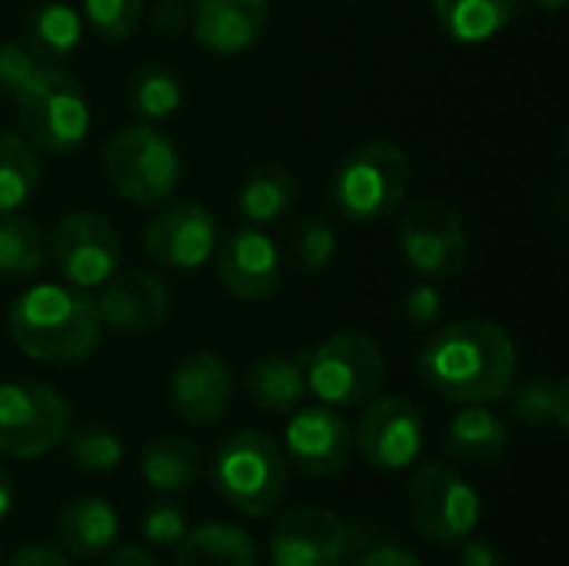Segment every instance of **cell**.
I'll list each match as a JSON object with an SVG mask.
<instances>
[{
  "mask_svg": "<svg viewBox=\"0 0 569 566\" xmlns=\"http://www.w3.org/2000/svg\"><path fill=\"white\" fill-rule=\"evenodd\" d=\"M233 370L213 350L187 354L170 374V400L183 424L213 427L233 400Z\"/></svg>",
  "mask_w": 569,
  "mask_h": 566,
  "instance_id": "17",
  "label": "cell"
},
{
  "mask_svg": "<svg viewBox=\"0 0 569 566\" xmlns=\"http://www.w3.org/2000/svg\"><path fill=\"white\" fill-rule=\"evenodd\" d=\"M520 0H433V17L453 43H487L510 27Z\"/></svg>",
  "mask_w": 569,
  "mask_h": 566,
  "instance_id": "25",
  "label": "cell"
},
{
  "mask_svg": "<svg viewBox=\"0 0 569 566\" xmlns=\"http://www.w3.org/2000/svg\"><path fill=\"white\" fill-rule=\"evenodd\" d=\"M410 190V160L390 140L353 147L330 177V203L350 224H377L390 217Z\"/></svg>",
  "mask_w": 569,
  "mask_h": 566,
  "instance_id": "4",
  "label": "cell"
},
{
  "mask_svg": "<svg viewBox=\"0 0 569 566\" xmlns=\"http://www.w3.org/2000/svg\"><path fill=\"white\" fill-rule=\"evenodd\" d=\"M293 264L300 274H320L337 257V227L327 214H307L293 227Z\"/></svg>",
  "mask_w": 569,
  "mask_h": 566,
  "instance_id": "33",
  "label": "cell"
},
{
  "mask_svg": "<svg viewBox=\"0 0 569 566\" xmlns=\"http://www.w3.org/2000/svg\"><path fill=\"white\" fill-rule=\"evenodd\" d=\"M47 264V234L23 210L0 214V277H30Z\"/></svg>",
  "mask_w": 569,
  "mask_h": 566,
  "instance_id": "28",
  "label": "cell"
},
{
  "mask_svg": "<svg viewBox=\"0 0 569 566\" xmlns=\"http://www.w3.org/2000/svg\"><path fill=\"white\" fill-rule=\"evenodd\" d=\"M520 3H530V7H537V10H547V13H557V10H563L569 0H520Z\"/></svg>",
  "mask_w": 569,
  "mask_h": 566,
  "instance_id": "44",
  "label": "cell"
},
{
  "mask_svg": "<svg viewBox=\"0 0 569 566\" xmlns=\"http://www.w3.org/2000/svg\"><path fill=\"white\" fill-rule=\"evenodd\" d=\"M10 510H13V480H10V474L0 467V520H3Z\"/></svg>",
  "mask_w": 569,
  "mask_h": 566,
  "instance_id": "43",
  "label": "cell"
},
{
  "mask_svg": "<svg viewBox=\"0 0 569 566\" xmlns=\"http://www.w3.org/2000/svg\"><path fill=\"white\" fill-rule=\"evenodd\" d=\"M100 566H160L147 550H140V547H110L107 550V560Z\"/></svg>",
  "mask_w": 569,
  "mask_h": 566,
  "instance_id": "42",
  "label": "cell"
},
{
  "mask_svg": "<svg viewBox=\"0 0 569 566\" xmlns=\"http://www.w3.org/2000/svg\"><path fill=\"white\" fill-rule=\"evenodd\" d=\"M417 370L450 404H497L513 390L517 344L493 320H457L427 340Z\"/></svg>",
  "mask_w": 569,
  "mask_h": 566,
  "instance_id": "1",
  "label": "cell"
},
{
  "mask_svg": "<svg viewBox=\"0 0 569 566\" xmlns=\"http://www.w3.org/2000/svg\"><path fill=\"white\" fill-rule=\"evenodd\" d=\"M100 163H103V177L107 183L137 207H157L167 203L183 177V163H180V150L177 143L143 123H130L120 127L100 150Z\"/></svg>",
  "mask_w": 569,
  "mask_h": 566,
  "instance_id": "5",
  "label": "cell"
},
{
  "mask_svg": "<svg viewBox=\"0 0 569 566\" xmlns=\"http://www.w3.org/2000/svg\"><path fill=\"white\" fill-rule=\"evenodd\" d=\"M177 566H257V540L233 524H203L177 544Z\"/></svg>",
  "mask_w": 569,
  "mask_h": 566,
  "instance_id": "26",
  "label": "cell"
},
{
  "mask_svg": "<svg viewBox=\"0 0 569 566\" xmlns=\"http://www.w3.org/2000/svg\"><path fill=\"white\" fill-rule=\"evenodd\" d=\"M150 27L160 37H180L190 30V7L183 0H157L150 10Z\"/></svg>",
  "mask_w": 569,
  "mask_h": 566,
  "instance_id": "38",
  "label": "cell"
},
{
  "mask_svg": "<svg viewBox=\"0 0 569 566\" xmlns=\"http://www.w3.org/2000/svg\"><path fill=\"white\" fill-rule=\"evenodd\" d=\"M17 120L33 150L73 153L90 133V100L80 80L63 67H37L13 97Z\"/></svg>",
  "mask_w": 569,
  "mask_h": 566,
  "instance_id": "6",
  "label": "cell"
},
{
  "mask_svg": "<svg viewBox=\"0 0 569 566\" xmlns=\"http://www.w3.org/2000/svg\"><path fill=\"white\" fill-rule=\"evenodd\" d=\"M210 484L217 497L237 514L267 517L287 497V457L270 434L237 430L217 447L210 460Z\"/></svg>",
  "mask_w": 569,
  "mask_h": 566,
  "instance_id": "3",
  "label": "cell"
},
{
  "mask_svg": "<svg viewBox=\"0 0 569 566\" xmlns=\"http://www.w3.org/2000/svg\"><path fill=\"white\" fill-rule=\"evenodd\" d=\"M270 20V0H193L190 33L200 47L220 57L250 50Z\"/></svg>",
  "mask_w": 569,
  "mask_h": 566,
  "instance_id": "19",
  "label": "cell"
},
{
  "mask_svg": "<svg viewBox=\"0 0 569 566\" xmlns=\"http://www.w3.org/2000/svg\"><path fill=\"white\" fill-rule=\"evenodd\" d=\"M117 534H120V514L100 497L73 500L70 507H63L57 520L60 550L70 557H100L117 544Z\"/></svg>",
  "mask_w": 569,
  "mask_h": 566,
  "instance_id": "24",
  "label": "cell"
},
{
  "mask_svg": "<svg viewBox=\"0 0 569 566\" xmlns=\"http://www.w3.org/2000/svg\"><path fill=\"white\" fill-rule=\"evenodd\" d=\"M140 17H143V0H83V20L107 43L127 40L137 30Z\"/></svg>",
  "mask_w": 569,
  "mask_h": 566,
  "instance_id": "34",
  "label": "cell"
},
{
  "mask_svg": "<svg viewBox=\"0 0 569 566\" xmlns=\"http://www.w3.org/2000/svg\"><path fill=\"white\" fill-rule=\"evenodd\" d=\"M140 240L153 267L173 274H193L217 254L220 227L203 203H163L143 224Z\"/></svg>",
  "mask_w": 569,
  "mask_h": 566,
  "instance_id": "13",
  "label": "cell"
},
{
  "mask_svg": "<svg viewBox=\"0 0 569 566\" xmlns=\"http://www.w3.org/2000/svg\"><path fill=\"white\" fill-rule=\"evenodd\" d=\"M407 517L423 540L453 547L477 530L480 497L460 470L447 464H423L413 470L407 487Z\"/></svg>",
  "mask_w": 569,
  "mask_h": 566,
  "instance_id": "9",
  "label": "cell"
},
{
  "mask_svg": "<svg viewBox=\"0 0 569 566\" xmlns=\"http://www.w3.org/2000/svg\"><path fill=\"white\" fill-rule=\"evenodd\" d=\"M350 430H353V450L363 457V464L383 474L413 467L427 437L420 407L400 394L370 397L363 404V414L357 417V427Z\"/></svg>",
  "mask_w": 569,
  "mask_h": 566,
  "instance_id": "12",
  "label": "cell"
},
{
  "mask_svg": "<svg viewBox=\"0 0 569 566\" xmlns=\"http://www.w3.org/2000/svg\"><path fill=\"white\" fill-rule=\"evenodd\" d=\"M63 444L73 467L83 474H110L123 460V440L103 424H83L77 430H67Z\"/></svg>",
  "mask_w": 569,
  "mask_h": 566,
  "instance_id": "32",
  "label": "cell"
},
{
  "mask_svg": "<svg viewBox=\"0 0 569 566\" xmlns=\"http://www.w3.org/2000/svg\"><path fill=\"white\" fill-rule=\"evenodd\" d=\"M127 100H130V110L140 120H167V117H173L180 110L183 87H180V77L170 67L147 63L140 70H133V77L127 83Z\"/></svg>",
  "mask_w": 569,
  "mask_h": 566,
  "instance_id": "30",
  "label": "cell"
},
{
  "mask_svg": "<svg viewBox=\"0 0 569 566\" xmlns=\"http://www.w3.org/2000/svg\"><path fill=\"white\" fill-rule=\"evenodd\" d=\"M40 187V160L27 137L0 130V214L20 210Z\"/></svg>",
  "mask_w": 569,
  "mask_h": 566,
  "instance_id": "29",
  "label": "cell"
},
{
  "mask_svg": "<svg viewBox=\"0 0 569 566\" xmlns=\"http://www.w3.org/2000/svg\"><path fill=\"white\" fill-rule=\"evenodd\" d=\"M243 390L250 404L263 414H293L307 397V377L300 357H260L243 374Z\"/></svg>",
  "mask_w": 569,
  "mask_h": 566,
  "instance_id": "23",
  "label": "cell"
},
{
  "mask_svg": "<svg viewBox=\"0 0 569 566\" xmlns=\"http://www.w3.org/2000/svg\"><path fill=\"white\" fill-rule=\"evenodd\" d=\"M457 566H500V554L483 540H460Z\"/></svg>",
  "mask_w": 569,
  "mask_h": 566,
  "instance_id": "41",
  "label": "cell"
},
{
  "mask_svg": "<svg viewBox=\"0 0 569 566\" xmlns=\"http://www.w3.org/2000/svg\"><path fill=\"white\" fill-rule=\"evenodd\" d=\"M510 397V394H507ZM510 410L517 420H523L527 427H569V384L560 380H547V377H533L523 387H517V394L510 397Z\"/></svg>",
  "mask_w": 569,
  "mask_h": 566,
  "instance_id": "31",
  "label": "cell"
},
{
  "mask_svg": "<svg viewBox=\"0 0 569 566\" xmlns=\"http://www.w3.org/2000/svg\"><path fill=\"white\" fill-rule=\"evenodd\" d=\"M400 314H403V320H410L413 327H430V324H437L440 314H443V294H440V287L430 284V280L413 284V287L403 290V297H400Z\"/></svg>",
  "mask_w": 569,
  "mask_h": 566,
  "instance_id": "36",
  "label": "cell"
},
{
  "mask_svg": "<svg viewBox=\"0 0 569 566\" xmlns=\"http://www.w3.org/2000/svg\"><path fill=\"white\" fill-rule=\"evenodd\" d=\"M7 330L23 357L53 367L87 360L103 337L97 300L70 284L23 290L7 310Z\"/></svg>",
  "mask_w": 569,
  "mask_h": 566,
  "instance_id": "2",
  "label": "cell"
},
{
  "mask_svg": "<svg viewBox=\"0 0 569 566\" xmlns=\"http://www.w3.org/2000/svg\"><path fill=\"white\" fill-rule=\"evenodd\" d=\"M300 360L307 394H313L323 407L333 410L363 407L370 397H377L387 374L383 350L377 347V340L357 330L327 337L313 350L300 354Z\"/></svg>",
  "mask_w": 569,
  "mask_h": 566,
  "instance_id": "7",
  "label": "cell"
},
{
  "mask_svg": "<svg viewBox=\"0 0 569 566\" xmlns=\"http://www.w3.org/2000/svg\"><path fill=\"white\" fill-rule=\"evenodd\" d=\"M200 450L187 437H157L140 454V477L157 494L187 490L200 477Z\"/></svg>",
  "mask_w": 569,
  "mask_h": 566,
  "instance_id": "27",
  "label": "cell"
},
{
  "mask_svg": "<svg viewBox=\"0 0 569 566\" xmlns=\"http://www.w3.org/2000/svg\"><path fill=\"white\" fill-rule=\"evenodd\" d=\"M347 566H423L410 550H403V547H373V550H367V554H360V557H353Z\"/></svg>",
  "mask_w": 569,
  "mask_h": 566,
  "instance_id": "39",
  "label": "cell"
},
{
  "mask_svg": "<svg viewBox=\"0 0 569 566\" xmlns=\"http://www.w3.org/2000/svg\"><path fill=\"white\" fill-rule=\"evenodd\" d=\"M167 310H170V290L150 270L130 267V270L113 274L107 284H100V297H97L100 324L120 334L157 330Z\"/></svg>",
  "mask_w": 569,
  "mask_h": 566,
  "instance_id": "18",
  "label": "cell"
},
{
  "mask_svg": "<svg viewBox=\"0 0 569 566\" xmlns=\"http://www.w3.org/2000/svg\"><path fill=\"white\" fill-rule=\"evenodd\" d=\"M400 257L423 280H447L467 267L470 237L460 214L443 200H417L397 227Z\"/></svg>",
  "mask_w": 569,
  "mask_h": 566,
  "instance_id": "10",
  "label": "cell"
},
{
  "mask_svg": "<svg viewBox=\"0 0 569 566\" xmlns=\"http://www.w3.org/2000/svg\"><path fill=\"white\" fill-rule=\"evenodd\" d=\"M283 450L300 474L337 477L353 457V430L333 407H297L283 430Z\"/></svg>",
  "mask_w": 569,
  "mask_h": 566,
  "instance_id": "16",
  "label": "cell"
},
{
  "mask_svg": "<svg viewBox=\"0 0 569 566\" xmlns=\"http://www.w3.org/2000/svg\"><path fill=\"white\" fill-rule=\"evenodd\" d=\"M353 547V534L340 514L327 507H293L270 530L273 566H340Z\"/></svg>",
  "mask_w": 569,
  "mask_h": 566,
  "instance_id": "14",
  "label": "cell"
},
{
  "mask_svg": "<svg viewBox=\"0 0 569 566\" xmlns=\"http://www.w3.org/2000/svg\"><path fill=\"white\" fill-rule=\"evenodd\" d=\"M120 234L97 210L63 214L47 237V257L53 260L57 274L77 290H93L107 284L120 267Z\"/></svg>",
  "mask_w": 569,
  "mask_h": 566,
  "instance_id": "11",
  "label": "cell"
},
{
  "mask_svg": "<svg viewBox=\"0 0 569 566\" xmlns=\"http://www.w3.org/2000/svg\"><path fill=\"white\" fill-rule=\"evenodd\" d=\"M73 424L70 400L50 384H0V454L10 460H37L57 450Z\"/></svg>",
  "mask_w": 569,
  "mask_h": 566,
  "instance_id": "8",
  "label": "cell"
},
{
  "mask_svg": "<svg viewBox=\"0 0 569 566\" xmlns=\"http://www.w3.org/2000/svg\"><path fill=\"white\" fill-rule=\"evenodd\" d=\"M83 40V17L63 0H43L30 10L23 47L43 67H63Z\"/></svg>",
  "mask_w": 569,
  "mask_h": 566,
  "instance_id": "21",
  "label": "cell"
},
{
  "mask_svg": "<svg viewBox=\"0 0 569 566\" xmlns=\"http://www.w3.org/2000/svg\"><path fill=\"white\" fill-rule=\"evenodd\" d=\"M507 444H510L507 424L493 410H487V404H463L443 434L447 454L467 467L497 464L507 454Z\"/></svg>",
  "mask_w": 569,
  "mask_h": 566,
  "instance_id": "20",
  "label": "cell"
},
{
  "mask_svg": "<svg viewBox=\"0 0 569 566\" xmlns=\"http://www.w3.org/2000/svg\"><path fill=\"white\" fill-rule=\"evenodd\" d=\"M40 63L30 57V50L23 43H13V40H3L0 43V93L7 97H17L27 80L33 77Z\"/></svg>",
  "mask_w": 569,
  "mask_h": 566,
  "instance_id": "37",
  "label": "cell"
},
{
  "mask_svg": "<svg viewBox=\"0 0 569 566\" xmlns=\"http://www.w3.org/2000/svg\"><path fill=\"white\" fill-rule=\"evenodd\" d=\"M140 530H143V537H147L150 544H157V547H177L190 527H187V514H183L177 504L160 500V504L147 507V514H143V520H140Z\"/></svg>",
  "mask_w": 569,
  "mask_h": 566,
  "instance_id": "35",
  "label": "cell"
},
{
  "mask_svg": "<svg viewBox=\"0 0 569 566\" xmlns=\"http://www.w3.org/2000/svg\"><path fill=\"white\" fill-rule=\"evenodd\" d=\"M10 566H70V557L60 550V547H50V544H33V547H23Z\"/></svg>",
  "mask_w": 569,
  "mask_h": 566,
  "instance_id": "40",
  "label": "cell"
},
{
  "mask_svg": "<svg viewBox=\"0 0 569 566\" xmlns=\"http://www.w3.org/2000/svg\"><path fill=\"white\" fill-rule=\"evenodd\" d=\"M217 280L233 300H270L283 280V260L270 234L247 224L233 230L223 244H217Z\"/></svg>",
  "mask_w": 569,
  "mask_h": 566,
  "instance_id": "15",
  "label": "cell"
},
{
  "mask_svg": "<svg viewBox=\"0 0 569 566\" xmlns=\"http://www.w3.org/2000/svg\"><path fill=\"white\" fill-rule=\"evenodd\" d=\"M297 203V177L280 160L257 163L237 193V210L250 227H270L283 220Z\"/></svg>",
  "mask_w": 569,
  "mask_h": 566,
  "instance_id": "22",
  "label": "cell"
}]
</instances>
